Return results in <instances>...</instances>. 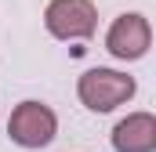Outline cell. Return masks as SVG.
Instances as JSON below:
<instances>
[{
	"mask_svg": "<svg viewBox=\"0 0 156 152\" xmlns=\"http://www.w3.org/2000/svg\"><path fill=\"white\" fill-rule=\"evenodd\" d=\"M138 91L134 76L116 73V69H87L76 80V94L91 112H113L116 105L131 102Z\"/></svg>",
	"mask_w": 156,
	"mask_h": 152,
	"instance_id": "obj_1",
	"label": "cell"
},
{
	"mask_svg": "<svg viewBox=\"0 0 156 152\" xmlns=\"http://www.w3.org/2000/svg\"><path fill=\"white\" fill-rule=\"evenodd\" d=\"M7 134L22 149H47L58 134V116L40 102H22L7 119Z\"/></svg>",
	"mask_w": 156,
	"mask_h": 152,
	"instance_id": "obj_2",
	"label": "cell"
},
{
	"mask_svg": "<svg viewBox=\"0 0 156 152\" xmlns=\"http://www.w3.org/2000/svg\"><path fill=\"white\" fill-rule=\"evenodd\" d=\"M44 26L55 40H87L98 26V11L91 0H51Z\"/></svg>",
	"mask_w": 156,
	"mask_h": 152,
	"instance_id": "obj_3",
	"label": "cell"
},
{
	"mask_svg": "<svg viewBox=\"0 0 156 152\" xmlns=\"http://www.w3.org/2000/svg\"><path fill=\"white\" fill-rule=\"evenodd\" d=\"M149 43H153V29H149L145 15H134V11L120 15L105 33V51L120 62H138L149 51Z\"/></svg>",
	"mask_w": 156,
	"mask_h": 152,
	"instance_id": "obj_4",
	"label": "cell"
},
{
	"mask_svg": "<svg viewBox=\"0 0 156 152\" xmlns=\"http://www.w3.org/2000/svg\"><path fill=\"white\" fill-rule=\"evenodd\" d=\"M113 149L116 152H153L156 149V116L131 112L113 127Z\"/></svg>",
	"mask_w": 156,
	"mask_h": 152,
	"instance_id": "obj_5",
	"label": "cell"
}]
</instances>
